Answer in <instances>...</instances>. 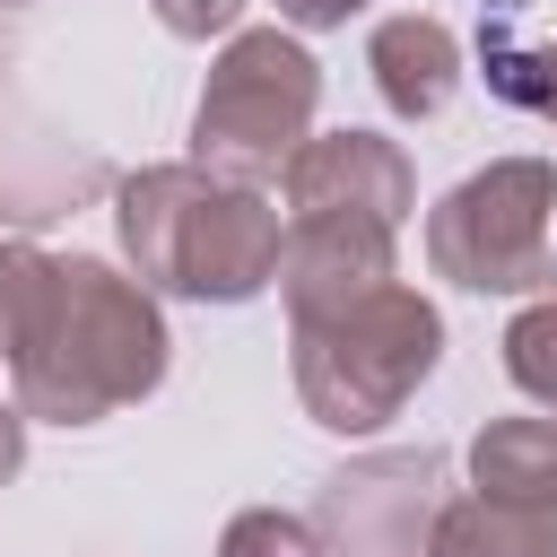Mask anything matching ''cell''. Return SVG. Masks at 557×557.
<instances>
[{"mask_svg": "<svg viewBox=\"0 0 557 557\" xmlns=\"http://www.w3.org/2000/svg\"><path fill=\"white\" fill-rule=\"evenodd\" d=\"M9 374H17V418L96 426L104 409L157 392V374H165V322H157V305H148L139 278H122L104 261H52L44 305H35Z\"/></svg>", "mask_w": 557, "mask_h": 557, "instance_id": "cell-1", "label": "cell"}, {"mask_svg": "<svg viewBox=\"0 0 557 557\" xmlns=\"http://www.w3.org/2000/svg\"><path fill=\"white\" fill-rule=\"evenodd\" d=\"M122 252L139 287H174L200 305H244L278 278V209L244 183H209L200 165H148L113 191Z\"/></svg>", "mask_w": 557, "mask_h": 557, "instance_id": "cell-2", "label": "cell"}, {"mask_svg": "<svg viewBox=\"0 0 557 557\" xmlns=\"http://www.w3.org/2000/svg\"><path fill=\"white\" fill-rule=\"evenodd\" d=\"M435 357H444V322L409 287L296 322V392L331 435H374L383 418H400V400L435 374Z\"/></svg>", "mask_w": 557, "mask_h": 557, "instance_id": "cell-3", "label": "cell"}, {"mask_svg": "<svg viewBox=\"0 0 557 557\" xmlns=\"http://www.w3.org/2000/svg\"><path fill=\"white\" fill-rule=\"evenodd\" d=\"M322 104V70L296 35L278 26H252L218 52L209 87H200V113H191V165L209 183H244L261 191L270 174H287V157L305 148V122Z\"/></svg>", "mask_w": 557, "mask_h": 557, "instance_id": "cell-4", "label": "cell"}, {"mask_svg": "<svg viewBox=\"0 0 557 557\" xmlns=\"http://www.w3.org/2000/svg\"><path fill=\"white\" fill-rule=\"evenodd\" d=\"M548 209H557V174L540 157H505L444 191V209L426 218V261L479 296H540L557 278Z\"/></svg>", "mask_w": 557, "mask_h": 557, "instance_id": "cell-5", "label": "cell"}, {"mask_svg": "<svg viewBox=\"0 0 557 557\" xmlns=\"http://www.w3.org/2000/svg\"><path fill=\"white\" fill-rule=\"evenodd\" d=\"M444 513V453H366L322 479L313 540L322 557H426V531Z\"/></svg>", "mask_w": 557, "mask_h": 557, "instance_id": "cell-6", "label": "cell"}, {"mask_svg": "<svg viewBox=\"0 0 557 557\" xmlns=\"http://www.w3.org/2000/svg\"><path fill=\"white\" fill-rule=\"evenodd\" d=\"M287 218H374L400 235L409 218V157L374 131H331L287 157Z\"/></svg>", "mask_w": 557, "mask_h": 557, "instance_id": "cell-7", "label": "cell"}, {"mask_svg": "<svg viewBox=\"0 0 557 557\" xmlns=\"http://www.w3.org/2000/svg\"><path fill=\"white\" fill-rule=\"evenodd\" d=\"M278 287H287L296 322H322V313L383 296L392 287V226H374V218H287Z\"/></svg>", "mask_w": 557, "mask_h": 557, "instance_id": "cell-8", "label": "cell"}, {"mask_svg": "<svg viewBox=\"0 0 557 557\" xmlns=\"http://www.w3.org/2000/svg\"><path fill=\"white\" fill-rule=\"evenodd\" d=\"M366 61H374V87H383V104L400 122L444 113L453 87H461V44H453L444 17H383L374 44H366Z\"/></svg>", "mask_w": 557, "mask_h": 557, "instance_id": "cell-9", "label": "cell"}, {"mask_svg": "<svg viewBox=\"0 0 557 557\" xmlns=\"http://www.w3.org/2000/svg\"><path fill=\"white\" fill-rule=\"evenodd\" d=\"M470 479L496 505H548L557 513V418H496V426H479Z\"/></svg>", "mask_w": 557, "mask_h": 557, "instance_id": "cell-10", "label": "cell"}, {"mask_svg": "<svg viewBox=\"0 0 557 557\" xmlns=\"http://www.w3.org/2000/svg\"><path fill=\"white\" fill-rule=\"evenodd\" d=\"M426 557H557V513L548 505L453 496L426 531Z\"/></svg>", "mask_w": 557, "mask_h": 557, "instance_id": "cell-11", "label": "cell"}, {"mask_svg": "<svg viewBox=\"0 0 557 557\" xmlns=\"http://www.w3.org/2000/svg\"><path fill=\"white\" fill-rule=\"evenodd\" d=\"M479 52H487V87L522 113H540L557 131V44H513L505 26V0H487V26H479Z\"/></svg>", "mask_w": 557, "mask_h": 557, "instance_id": "cell-12", "label": "cell"}, {"mask_svg": "<svg viewBox=\"0 0 557 557\" xmlns=\"http://www.w3.org/2000/svg\"><path fill=\"white\" fill-rule=\"evenodd\" d=\"M505 374H513L531 400L557 409V296H540V305L513 313V331H505Z\"/></svg>", "mask_w": 557, "mask_h": 557, "instance_id": "cell-13", "label": "cell"}, {"mask_svg": "<svg viewBox=\"0 0 557 557\" xmlns=\"http://www.w3.org/2000/svg\"><path fill=\"white\" fill-rule=\"evenodd\" d=\"M44 278H52V252H35V244H0V366L17 357V339H26L35 305H44Z\"/></svg>", "mask_w": 557, "mask_h": 557, "instance_id": "cell-14", "label": "cell"}, {"mask_svg": "<svg viewBox=\"0 0 557 557\" xmlns=\"http://www.w3.org/2000/svg\"><path fill=\"white\" fill-rule=\"evenodd\" d=\"M218 557H322V540H313V522H296V513H278V505H252V513L226 522Z\"/></svg>", "mask_w": 557, "mask_h": 557, "instance_id": "cell-15", "label": "cell"}, {"mask_svg": "<svg viewBox=\"0 0 557 557\" xmlns=\"http://www.w3.org/2000/svg\"><path fill=\"white\" fill-rule=\"evenodd\" d=\"M148 9H157L165 35H191V44H200V35H226L244 0H148Z\"/></svg>", "mask_w": 557, "mask_h": 557, "instance_id": "cell-16", "label": "cell"}, {"mask_svg": "<svg viewBox=\"0 0 557 557\" xmlns=\"http://www.w3.org/2000/svg\"><path fill=\"white\" fill-rule=\"evenodd\" d=\"M357 9H366V0H278L287 26H348Z\"/></svg>", "mask_w": 557, "mask_h": 557, "instance_id": "cell-17", "label": "cell"}, {"mask_svg": "<svg viewBox=\"0 0 557 557\" xmlns=\"http://www.w3.org/2000/svg\"><path fill=\"white\" fill-rule=\"evenodd\" d=\"M17 461H26V418L0 409V479H17Z\"/></svg>", "mask_w": 557, "mask_h": 557, "instance_id": "cell-18", "label": "cell"}]
</instances>
